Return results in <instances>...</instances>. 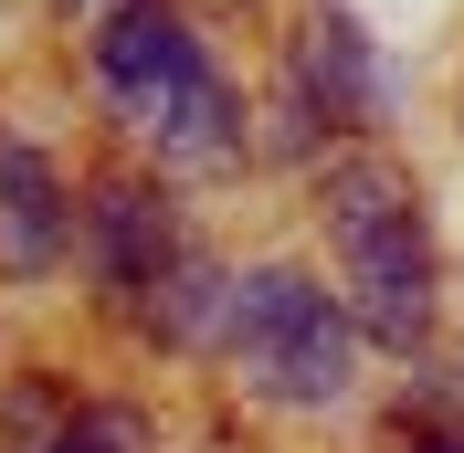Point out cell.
Here are the masks:
<instances>
[{"label": "cell", "mask_w": 464, "mask_h": 453, "mask_svg": "<svg viewBox=\"0 0 464 453\" xmlns=\"http://www.w3.org/2000/svg\"><path fill=\"white\" fill-rule=\"evenodd\" d=\"M411 453H464V432H422V443H411Z\"/></svg>", "instance_id": "7"}, {"label": "cell", "mask_w": 464, "mask_h": 453, "mask_svg": "<svg viewBox=\"0 0 464 453\" xmlns=\"http://www.w3.org/2000/svg\"><path fill=\"white\" fill-rule=\"evenodd\" d=\"M327 243H338L348 306L391 348L433 327V232H422V190L391 159H338L327 169Z\"/></svg>", "instance_id": "2"}, {"label": "cell", "mask_w": 464, "mask_h": 453, "mask_svg": "<svg viewBox=\"0 0 464 453\" xmlns=\"http://www.w3.org/2000/svg\"><path fill=\"white\" fill-rule=\"evenodd\" d=\"M306 85L327 95V116H370L380 106V63H370V43H359L348 11H317L306 22Z\"/></svg>", "instance_id": "6"}, {"label": "cell", "mask_w": 464, "mask_h": 453, "mask_svg": "<svg viewBox=\"0 0 464 453\" xmlns=\"http://www.w3.org/2000/svg\"><path fill=\"white\" fill-rule=\"evenodd\" d=\"M222 348H232V369H243V390H254V400H285V411H327V400H348V380H359L348 316L327 306V284H306L295 264L232 275Z\"/></svg>", "instance_id": "3"}, {"label": "cell", "mask_w": 464, "mask_h": 453, "mask_svg": "<svg viewBox=\"0 0 464 453\" xmlns=\"http://www.w3.org/2000/svg\"><path fill=\"white\" fill-rule=\"evenodd\" d=\"M95 254H106V275L127 284L169 338H201V327H222V306H232V284L201 264V243H190L148 190H95Z\"/></svg>", "instance_id": "4"}, {"label": "cell", "mask_w": 464, "mask_h": 453, "mask_svg": "<svg viewBox=\"0 0 464 453\" xmlns=\"http://www.w3.org/2000/svg\"><path fill=\"white\" fill-rule=\"evenodd\" d=\"M95 74H106L116 116H127L138 138H159V159H179V169H222L232 148H243L232 85L211 74L201 32L179 22V11H159V0L106 11V32H95Z\"/></svg>", "instance_id": "1"}, {"label": "cell", "mask_w": 464, "mask_h": 453, "mask_svg": "<svg viewBox=\"0 0 464 453\" xmlns=\"http://www.w3.org/2000/svg\"><path fill=\"white\" fill-rule=\"evenodd\" d=\"M63 243H74V200H63L53 159L22 138H0V275H53Z\"/></svg>", "instance_id": "5"}]
</instances>
